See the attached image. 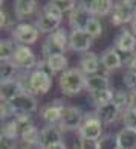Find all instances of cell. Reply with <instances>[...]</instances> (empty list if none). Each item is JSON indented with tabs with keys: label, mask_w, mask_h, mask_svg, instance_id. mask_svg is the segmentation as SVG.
I'll return each mask as SVG.
<instances>
[{
	"label": "cell",
	"mask_w": 136,
	"mask_h": 149,
	"mask_svg": "<svg viewBox=\"0 0 136 149\" xmlns=\"http://www.w3.org/2000/svg\"><path fill=\"white\" fill-rule=\"evenodd\" d=\"M60 91L66 97H73L86 90V74L81 69H67L58 76Z\"/></svg>",
	"instance_id": "cell-1"
},
{
	"label": "cell",
	"mask_w": 136,
	"mask_h": 149,
	"mask_svg": "<svg viewBox=\"0 0 136 149\" xmlns=\"http://www.w3.org/2000/svg\"><path fill=\"white\" fill-rule=\"evenodd\" d=\"M26 82H28L26 88L31 94H46L52 87V73L38 65L35 70L28 74Z\"/></svg>",
	"instance_id": "cell-2"
},
{
	"label": "cell",
	"mask_w": 136,
	"mask_h": 149,
	"mask_svg": "<svg viewBox=\"0 0 136 149\" xmlns=\"http://www.w3.org/2000/svg\"><path fill=\"white\" fill-rule=\"evenodd\" d=\"M11 61L16 64L17 69L22 70L23 73H31L38 67L37 56H35V53L32 52V49L29 46L17 44V49H16L14 56H12Z\"/></svg>",
	"instance_id": "cell-3"
},
{
	"label": "cell",
	"mask_w": 136,
	"mask_h": 149,
	"mask_svg": "<svg viewBox=\"0 0 136 149\" xmlns=\"http://www.w3.org/2000/svg\"><path fill=\"white\" fill-rule=\"evenodd\" d=\"M136 15V2L132 0H122V2H116L113 6V11L110 14V20L115 26H124L127 23L133 22V18Z\"/></svg>",
	"instance_id": "cell-4"
},
{
	"label": "cell",
	"mask_w": 136,
	"mask_h": 149,
	"mask_svg": "<svg viewBox=\"0 0 136 149\" xmlns=\"http://www.w3.org/2000/svg\"><path fill=\"white\" fill-rule=\"evenodd\" d=\"M86 120V114L83 113V110L75 105H66L63 116L58 126L61 128V131H78L81 125Z\"/></svg>",
	"instance_id": "cell-5"
},
{
	"label": "cell",
	"mask_w": 136,
	"mask_h": 149,
	"mask_svg": "<svg viewBox=\"0 0 136 149\" xmlns=\"http://www.w3.org/2000/svg\"><path fill=\"white\" fill-rule=\"evenodd\" d=\"M11 33H12V38H14L18 44H22V46H32L38 40L40 31L35 26V23L20 22V23H17L14 26V29H12Z\"/></svg>",
	"instance_id": "cell-6"
},
{
	"label": "cell",
	"mask_w": 136,
	"mask_h": 149,
	"mask_svg": "<svg viewBox=\"0 0 136 149\" xmlns=\"http://www.w3.org/2000/svg\"><path fill=\"white\" fill-rule=\"evenodd\" d=\"M103 122L99 120V117L95 114H87L84 123L81 125V128L78 130V135L80 139H87V140H99L103 137Z\"/></svg>",
	"instance_id": "cell-7"
},
{
	"label": "cell",
	"mask_w": 136,
	"mask_h": 149,
	"mask_svg": "<svg viewBox=\"0 0 136 149\" xmlns=\"http://www.w3.org/2000/svg\"><path fill=\"white\" fill-rule=\"evenodd\" d=\"M95 38L89 35L86 31H70L69 33V49L73 52L87 53L90 52Z\"/></svg>",
	"instance_id": "cell-8"
},
{
	"label": "cell",
	"mask_w": 136,
	"mask_h": 149,
	"mask_svg": "<svg viewBox=\"0 0 136 149\" xmlns=\"http://www.w3.org/2000/svg\"><path fill=\"white\" fill-rule=\"evenodd\" d=\"M11 107L16 110L17 114H25V116H31L32 113L37 111V99L34 97V94H31L29 91H26L23 94L17 96L16 99L9 100Z\"/></svg>",
	"instance_id": "cell-9"
},
{
	"label": "cell",
	"mask_w": 136,
	"mask_h": 149,
	"mask_svg": "<svg viewBox=\"0 0 136 149\" xmlns=\"http://www.w3.org/2000/svg\"><path fill=\"white\" fill-rule=\"evenodd\" d=\"M93 18V15L86 9L83 2H78L77 8L69 14V26L72 31H86L87 23Z\"/></svg>",
	"instance_id": "cell-10"
},
{
	"label": "cell",
	"mask_w": 136,
	"mask_h": 149,
	"mask_svg": "<svg viewBox=\"0 0 136 149\" xmlns=\"http://www.w3.org/2000/svg\"><path fill=\"white\" fill-rule=\"evenodd\" d=\"M26 91H28V88L17 78L6 81V82H0V97H2V102H9V100L16 99L17 96H20V94H23Z\"/></svg>",
	"instance_id": "cell-11"
},
{
	"label": "cell",
	"mask_w": 136,
	"mask_h": 149,
	"mask_svg": "<svg viewBox=\"0 0 136 149\" xmlns=\"http://www.w3.org/2000/svg\"><path fill=\"white\" fill-rule=\"evenodd\" d=\"M64 108H66V104L61 102V100H54V102L47 104L42 110V113H40L42 120L46 125H58L61 120V116H63Z\"/></svg>",
	"instance_id": "cell-12"
},
{
	"label": "cell",
	"mask_w": 136,
	"mask_h": 149,
	"mask_svg": "<svg viewBox=\"0 0 136 149\" xmlns=\"http://www.w3.org/2000/svg\"><path fill=\"white\" fill-rule=\"evenodd\" d=\"M115 49L122 53H135L136 52V35L128 31L122 29L121 33L115 40Z\"/></svg>",
	"instance_id": "cell-13"
},
{
	"label": "cell",
	"mask_w": 136,
	"mask_h": 149,
	"mask_svg": "<svg viewBox=\"0 0 136 149\" xmlns=\"http://www.w3.org/2000/svg\"><path fill=\"white\" fill-rule=\"evenodd\" d=\"M61 137H63V131H61V128L58 125H44L40 130V145L44 149L54 143L63 141Z\"/></svg>",
	"instance_id": "cell-14"
},
{
	"label": "cell",
	"mask_w": 136,
	"mask_h": 149,
	"mask_svg": "<svg viewBox=\"0 0 136 149\" xmlns=\"http://www.w3.org/2000/svg\"><path fill=\"white\" fill-rule=\"evenodd\" d=\"M86 9L90 12L93 17H106L112 14L115 3L112 0H90V2H83Z\"/></svg>",
	"instance_id": "cell-15"
},
{
	"label": "cell",
	"mask_w": 136,
	"mask_h": 149,
	"mask_svg": "<svg viewBox=\"0 0 136 149\" xmlns=\"http://www.w3.org/2000/svg\"><path fill=\"white\" fill-rule=\"evenodd\" d=\"M99 65H101V58L95 52H87L80 59L81 72H83L86 76H93V74H98Z\"/></svg>",
	"instance_id": "cell-16"
},
{
	"label": "cell",
	"mask_w": 136,
	"mask_h": 149,
	"mask_svg": "<svg viewBox=\"0 0 136 149\" xmlns=\"http://www.w3.org/2000/svg\"><path fill=\"white\" fill-rule=\"evenodd\" d=\"M101 65L107 72H115L122 67V56L116 49H107L101 53Z\"/></svg>",
	"instance_id": "cell-17"
},
{
	"label": "cell",
	"mask_w": 136,
	"mask_h": 149,
	"mask_svg": "<svg viewBox=\"0 0 136 149\" xmlns=\"http://www.w3.org/2000/svg\"><path fill=\"white\" fill-rule=\"evenodd\" d=\"M38 11V3L35 0H16L14 2V14L17 20H25L34 15Z\"/></svg>",
	"instance_id": "cell-18"
},
{
	"label": "cell",
	"mask_w": 136,
	"mask_h": 149,
	"mask_svg": "<svg viewBox=\"0 0 136 149\" xmlns=\"http://www.w3.org/2000/svg\"><path fill=\"white\" fill-rule=\"evenodd\" d=\"M60 24H61V20H57V18H54L51 15H47L43 11H42V14L38 15L37 22H35V26L38 28V31L43 32V33H47V35H51V33H54L55 31H58Z\"/></svg>",
	"instance_id": "cell-19"
},
{
	"label": "cell",
	"mask_w": 136,
	"mask_h": 149,
	"mask_svg": "<svg viewBox=\"0 0 136 149\" xmlns=\"http://www.w3.org/2000/svg\"><path fill=\"white\" fill-rule=\"evenodd\" d=\"M110 88V82L109 78L104 74H93V76H86V90L92 93L97 91H103V90H109Z\"/></svg>",
	"instance_id": "cell-20"
},
{
	"label": "cell",
	"mask_w": 136,
	"mask_h": 149,
	"mask_svg": "<svg viewBox=\"0 0 136 149\" xmlns=\"http://www.w3.org/2000/svg\"><path fill=\"white\" fill-rule=\"evenodd\" d=\"M44 64H46V67L49 69V72L52 74H57V73L61 74L64 70H67L69 61H67L66 55H52L49 58H46Z\"/></svg>",
	"instance_id": "cell-21"
},
{
	"label": "cell",
	"mask_w": 136,
	"mask_h": 149,
	"mask_svg": "<svg viewBox=\"0 0 136 149\" xmlns=\"http://www.w3.org/2000/svg\"><path fill=\"white\" fill-rule=\"evenodd\" d=\"M95 113H97V116L99 117V120L103 122V125H112L113 122L118 120L119 114H121V111L113 104H109L107 107H103V108H99V110H95Z\"/></svg>",
	"instance_id": "cell-22"
},
{
	"label": "cell",
	"mask_w": 136,
	"mask_h": 149,
	"mask_svg": "<svg viewBox=\"0 0 136 149\" xmlns=\"http://www.w3.org/2000/svg\"><path fill=\"white\" fill-rule=\"evenodd\" d=\"M116 141L119 146L125 149H136V131L122 128L121 131L116 132Z\"/></svg>",
	"instance_id": "cell-23"
},
{
	"label": "cell",
	"mask_w": 136,
	"mask_h": 149,
	"mask_svg": "<svg viewBox=\"0 0 136 149\" xmlns=\"http://www.w3.org/2000/svg\"><path fill=\"white\" fill-rule=\"evenodd\" d=\"M113 94H115V91H113L112 88L92 93V104H93V107H95V110H99V108L107 107L109 104H112Z\"/></svg>",
	"instance_id": "cell-24"
},
{
	"label": "cell",
	"mask_w": 136,
	"mask_h": 149,
	"mask_svg": "<svg viewBox=\"0 0 136 149\" xmlns=\"http://www.w3.org/2000/svg\"><path fill=\"white\" fill-rule=\"evenodd\" d=\"M17 49V44L14 43V40L11 38H2L0 41V61H11L14 56V52Z\"/></svg>",
	"instance_id": "cell-25"
},
{
	"label": "cell",
	"mask_w": 136,
	"mask_h": 149,
	"mask_svg": "<svg viewBox=\"0 0 136 149\" xmlns=\"http://www.w3.org/2000/svg\"><path fill=\"white\" fill-rule=\"evenodd\" d=\"M17 72H18V69L16 67V64L12 63V61H3V63L0 64V81L6 82V81L16 79Z\"/></svg>",
	"instance_id": "cell-26"
},
{
	"label": "cell",
	"mask_w": 136,
	"mask_h": 149,
	"mask_svg": "<svg viewBox=\"0 0 136 149\" xmlns=\"http://www.w3.org/2000/svg\"><path fill=\"white\" fill-rule=\"evenodd\" d=\"M49 38L60 47L61 50H64V52L67 50V47H69V33H67V31L64 28H60L58 31L51 33Z\"/></svg>",
	"instance_id": "cell-27"
},
{
	"label": "cell",
	"mask_w": 136,
	"mask_h": 149,
	"mask_svg": "<svg viewBox=\"0 0 136 149\" xmlns=\"http://www.w3.org/2000/svg\"><path fill=\"white\" fill-rule=\"evenodd\" d=\"M112 104L116 107L121 113H124L127 108H128V104H130V94H128L127 91H122V90L115 91Z\"/></svg>",
	"instance_id": "cell-28"
},
{
	"label": "cell",
	"mask_w": 136,
	"mask_h": 149,
	"mask_svg": "<svg viewBox=\"0 0 136 149\" xmlns=\"http://www.w3.org/2000/svg\"><path fill=\"white\" fill-rule=\"evenodd\" d=\"M42 52H43V56L44 58H49L52 55H64V50H61L60 47L52 41V40L49 38V35H46L44 38V41L42 44Z\"/></svg>",
	"instance_id": "cell-29"
},
{
	"label": "cell",
	"mask_w": 136,
	"mask_h": 149,
	"mask_svg": "<svg viewBox=\"0 0 136 149\" xmlns=\"http://www.w3.org/2000/svg\"><path fill=\"white\" fill-rule=\"evenodd\" d=\"M20 141L23 145H31V143H40V130L34 125L28 128L22 135H20Z\"/></svg>",
	"instance_id": "cell-30"
},
{
	"label": "cell",
	"mask_w": 136,
	"mask_h": 149,
	"mask_svg": "<svg viewBox=\"0 0 136 149\" xmlns=\"http://www.w3.org/2000/svg\"><path fill=\"white\" fill-rule=\"evenodd\" d=\"M2 135L9 137L12 140L20 139V132H18V128H17V123H16L14 119H11L8 122H3V125H2Z\"/></svg>",
	"instance_id": "cell-31"
},
{
	"label": "cell",
	"mask_w": 136,
	"mask_h": 149,
	"mask_svg": "<svg viewBox=\"0 0 136 149\" xmlns=\"http://www.w3.org/2000/svg\"><path fill=\"white\" fill-rule=\"evenodd\" d=\"M86 32L89 33V35H92L93 38H98L103 35V23H101V20L93 17L89 23H87L86 26Z\"/></svg>",
	"instance_id": "cell-32"
},
{
	"label": "cell",
	"mask_w": 136,
	"mask_h": 149,
	"mask_svg": "<svg viewBox=\"0 0 136 149\" xmlns=\"http://www.w3.org/2000/svg\"><path fill=\"white\" fill-rule=\"evenodd\" d=\"M118 146V141H116V134H110L107 132L106 135H103L99 140H98V148L99 149H115Z\"/></svg>",
	"instance_id": "cell-33"
},
{
	"label": "cell",
	"mask_w": 136,
	"mask_h": 149,
	"mask_svg": "<svg viewBox=\"0 0 136 149\" xmlns=\"http://www.w3.org/2000/svg\"><path fill=\"white\" fill-rule=\"evenodd\" d=\"M54 3H55L57 8L63 12V14H70V12L77 8V2H73V0H54Z\"/></svg>",
	"instance_id": "cell-34"
},
{
	"label": "cell",
	"mask_w": 136,
	"mask_h": 149,
	"mask_svg": "<svg viewBox=\"0 0 136 149\" xmlns=\"http://www.w3.org/2000/svg\"><path fill=\"white\" fill-rule=\"evenodd\" d=\"M122 82H124V85L128 90L136 91V72H133L130 69L127 72H124V74H122Z\"/></svg>",
	"instance_id": "cell-35"
},
{
	"label": "cell",
	"mask_w": 136,
	"mask_h": 149,
	"mask_svg": "<svg viewBox=\"0 0 136 149\" xmlns=\"http://www.w3.org/2000/svg\"><path fill=\"white\" fill-rule=\"evenodd\" d=\"M122 122H124V128L136 131V113L135 111L125 110L122 113Z\"/></svg>",
	"instance_id": "cell-36"
},
{
	"label": "cell",
	"mask_w": 136,
	"mask_h": 149,
	"mask_svg": "<svg viewBox=\"0 0 136 149\" xmlns=\"http://www.w3.org/2000/svg\"><path fill=\"white\" fill-rule=\"evenodd\" d=\"M43 12H44V14H47V15H51V17H54V18H57V20H63V12H61L57 6H55L54 0L47 2V3L43 6Z\"/></svg>",
	"instance_id": "cell-37"
},
{
	"label": "cell",
	"mask_w": 136,
	"mask_h": 149,
	"mask_svg": "<svg viewBox=\"0 0 136 149\" xmlns=\"http://www.w3.org/2000/svg\"><path fill=\"white\" fill-rule=\"evenodd\" d=\"M0 116H2V120L6 122V119H11V117H16L17 113L16 110L11 107L9 102H2V107H0Z\"/></svg>",
	"instance_id": "cell-38"
},
{
	"label": "cell",
	"mask_w": 136,
	"mask_h": 149,
	"mask_svg": "<svg viewBox=\"0 0 136 149\" xmlns=\"http://www.w3.org/2000/svg\"><path fill=\"white\" fill-rule=\"evenodd\" d=\"M78 149H99L97 140H87V139H80Z\"/></svg>",
	"instance_id": "cell-39"
},
{
	"label": "cell",
	"mask_w": 136,
	"mask_h": 149,
	"mask_svg": "<svg viewBox=\"0 0 136 149\" xmlns=\"http://www.w3.org/2000/svg\"><path fill=\"white\" fill-rule=\"evenodd\" d=\"M16 141L17 140H12L9 137L2 135L0 137V149H16Z\"/></svg>",
	"instance_id": "cell-40"
},
{
	"label": "cell",
	"mask_w": 136,
	"mask_h": 149,
	"mask_svg": "<svg viewBox=\"0 0 136 149\" xmlns=\"http://www.w3.org/2000/svg\"><path fill=\"white\" fill-rule=\"evenodd\" d=\"M16 22H12L11 20V15H9V12L6 14V9L3 8V5H2V29H6V28H9L11 24H14ZM17 24V23H16Z\"/></svg>",
	"instance_id": "cell-41"
},
{
	"label": "cell",
	"mask_w": 136,
	"mask_h": 149,
	"mask_svg": "<svg viewBox=\"0 0 136 149\" xmlns=\"http://www.w3.org/2000/svg\"><path fill=\"white\" fill-rule=\"evenodd\" d=\"M127 110L136 113V91H132V93H130V104H128Z\"/></svg>",
	"instance_id": "cell-42"
},
{
	"label": "cell",
	"mask_w": 136,
	"mask_h": 149,
	"mask_svg": "<svg viewBox=\"0 0 136 149\" xmlns=\"http://www.w3.org/2000/svg\"><path fill=\"white\" fill-rule=\"evenodd\" d=\"M46 149H67V146H66L64 141H58V143H54L51 146H47Z\"/></svg>",
	"instance_id": "cell-43"
},
{
	"label": "cell",
	"mask_w": 136,
	"mask_h": 149,
	"mask_svg": "<svg viewBox=\"0 0 136 149\" xmlns=\"http://www.w3.org/2000/svg\"><path fill=\"white\" fill-rule=\"evenodd\" d=\"M128 69H130V70H133V72H136V52L133 53L132 59L128 61Z\"/></svg>",
	"instance_id": "cell-44"
},
{
	"label": "cell",
	"mask_w": 136,
	"mask_h": 149,
	"mask_svg": "<svg viewBox=\"0 0 136 149\" xmlns=\"http://www.w3.org/2000/svg\"><path fill=\"white\" fill-rule=\"evenodd\" d=\"M22 149H44L40 143H31V145H23Z\"/></svg>",
	"instance_id": "cell-45"
},
{
	"label": "cell",
	"mask_w": 136,
	"mask_h": 149,
	"mask_svg": "<svg viewBox=\"0 0 136 149\" xmlns=\"http://www.w3.org/2000/svg\"><path fill=\"white\" fill-rule=\"evenodd\" d=\"M132 32L135 33V35H136V15H135V18H133V22H132Z\"/></svg>",
	"instance_id": "cell-46"
},
{
	"label": "cell",
	"mask_w": 136,
	"mask_h": 149,
	"mask_svg": "<svg viewBox=\"0 0 136 149\" xmlns=\"http://www.w3.org/2000/svg\"><path fill=\"white\" fill-rule=\"evenodd\" d=\"M115 149H125V148H122V146H119V145H118V146L115 148Z\"/></svg>",
	"instance_id": "cell-47"
}]
</instances>
